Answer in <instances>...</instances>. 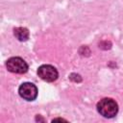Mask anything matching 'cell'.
I'll return each mask as SVG.
<instances>
[{"label": "cell", "instance_id": "6da1fadb", "mask_svg": "<svg viewBox=\"0 0 123 123\" xmlns=\"http://www.w3.org/2000/svg\"><path fill=\"white\" fill-rule=\"evenodd\" d=\"M96 108L98 112L106 118H112L118 112V105L111 98H103L97 103Z\"/></svg>", "mask_w": 123, "mask_h": 123}, {"label": "cell", "instance_id": "7a4b0ae2", "mask_svg": "<svg viewBox=\"0 0 123 123\" xmlns=\"http://www.w3.org/2000/svg\"><path fill=\"white\" fill-rule=\"evenodd\" d=\"M6 67L10 72L23 74L28 71L27 62L19 57H12L6 62Z\"/></svg>", "mask_w": 123, "mask_h": 123}, {"label": "cell", "instance_id": "3957f363", "mask_svg": "<svg viewBox=\"0 0 123 123\" xmlns=\"http://www.w3.org/2000/svg\"><path fill=\"white\" fill-rule=\"evenodd\" d=\"M37 87L33 83H23L18 87V93L26 101H34L37 97Z\"/></svg>", "mask_w": 123, "mask_h": 123}, {"label": "cell", "instance_id": "277c9868", "mask_svg": "<svg viewBox=\"0 0 123 123\" xmlns=\"http://www.w3.org/2000/svg\"><path fill=\"white\" fill-rule=\"evenodd\" d=\"M37 75L45 82H54L59 77V72L53 65L42 64L37 68Z\"/></svg>", "mask_w": 123, "mask_h": 123}, {"label": "cell", "instance_id": "5b68a950", "mask_svg": "<svg viewBox=\"0 0 123 123\" xmlns=\"http://www.w3.org/2000/svg\"><path fill=\"white\" fill-rule=\"evenodd\" d=\"M14 37L20 41H26L29 38V31L25 27H17L13 29Z\"/></svg>", "mask_w": 123, "mask_h": 123}, {"label": "cell", "instance_id": "8992f818", "mask_svg": "<svg viewBox=\"0 0 123 123\" xmlns=\"http://www.w3.org/2000/svg\"><path fill=\"white\" fill-rule=\"evenodd\" d=\"M54 121H65L64 119H61V118H58V119H53V122Z\"/></svg>", "mask_w": 123, "mask_h": 123}]
</instances>
